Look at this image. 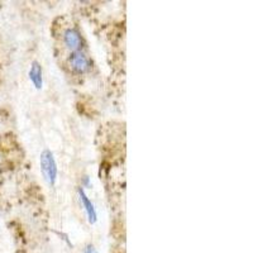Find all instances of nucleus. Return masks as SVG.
<instances>
[{
  "label": "nucleus",
  "instance_id": "obj_4",
  "mask_svg": "<svg viewBox=\"0 0 253 253\" xmlns=\"http://www.w3.org/2000/svg\"><path fill=\"white\" fill-rule=\"evenodd\" d=\"M78 194H79V199H80L81 205H83L84 209H85V211H86L87 220H89L90 224H95V223L98 221V213H96L95 205L92 204L91 200L87 198V195L85 194V191H84L81 187H79Z\"/></svg>",
  "mask_w": 253,
  "mask_h": 253
},
{
  "label": "nucleus",
  "instance_id": "obj_7",
  "mask_svg": "<svg viewBox=\"0 0 253 253\" xmlns=\"http://www.w3.org/2000/svg\"><path fill=\"white\" fill-rule=\"evenodd\" d=\"M4 165H5V160H4V156H3V153L0 152V171L3 170Z\"/></svg>",
  "mask_w": 253,
  "mask_h": 253
},
{
  "label": "nucleus",
  "instance_id": "obj_5",
  "mask_svg": "<svg viewBox=\"0 0 253 253\" xmlns=\"http://www.w3.org/2000/svg\"><path fill=\"white\" fill-rule=\"evenodd\" d=\"M29 80L31 83L35 85V87L37 90L42 89L43 86V71H42V66L37 61L32 62V66L29 69Z\"/></svg>",
  "mask_w": 253,
  "mask_h": 253
},
{
  "label": "nucleus",
  "instance_id": "obj_8",
  "mask_svg": "<svg viewBox=\"0 0 253 253\" xmlns=\"http://www.w3.org/2000/svg\"><path fill=\"white\" fill-rule=\"evenodd\" d=\"M84 185L87 187L91 186V184H90V180H89V176H85V177H84Z\"/></svg>",
  "mask_w": 253,
  "mask_h": 253
},
{
  "label": "nucleus",
  "instance_id": "obj_3",
  "mask_svg": "<svg viewBox=\"0 0 253 253\" xmlns=\"http://www.w3.org/2000/svg\"><path fill=\"white\" fill-rule=\"evenodd\" d=\"M63 41H65V44H66L67 48L71 49L72 52H79L83 48V37L76 29H67L65 32V35H63Z\"/></svg>",
  "mask_w": 253,
  "mask_h": 253
},
{
  "label": "nucleus",
  "instance_id": "obj_1",
  "mask_svg": "<svg viewBox=\"0 0 253 253\" xmlns=\"http://www.w3.org/2000/svg\"><path fill=\"white\" fill-rule=\"evenodd\" d=\"M41 170L43 173V177L49 186H55L57 181V164H56L55 156L49 150H44L41 155Z\"/></svg>",
  "mask_w": 253,
  "mask_h": 253
},
{
  "label": "nucleus",
  "instance_id": "obj_2",
  "mask_svg": "<svg viewBox=\"0 0 253 253\" xmlns=\"http://www.w3.org/2000/svg\"><path fill=\"white\" fill-rule=\"evenodd\" d=\"M69 61L72 70L78 74H85L90 70V61L84 52H72Z\"/></svg>",
  "mask_w": 253,
  "mask_h": 253
},
{
  "label": "nucleus",
  "instance_id": "obj_6",
  "mask_svg": "<svg viewBox=\"0 0 253 253\" xmlns=\"http://www.w3.org/2000/svg\"><path fill=\"white\" fill-rule=\"evenodd\" d=\"M83 253H99L98 250L95 248L94 245H87L86 247H85V250H84Z\"/></svg>",
  "mask_w": 253,
  "mask_h": 253
}]
</instances>
